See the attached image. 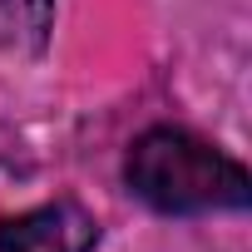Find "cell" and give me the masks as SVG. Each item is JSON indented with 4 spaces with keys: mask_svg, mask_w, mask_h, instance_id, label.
I'll list each match as a JSON object with an SVG mask.
<instances>
[{
    "mask_svg": "<svg viewBox=\"0 0 252 252\" xmlns=\"http://www.w3.org/2000/svg\"><path fill=\"white\" fill-rule=\"evenodd\" d=\"M124 183L139 203L168 218H193V213H222V208H247L252 183L237 158H227L218 144L158 124L139 134L129 158H124Z\"/></svg>",
    "mask_w": 252,
    "mask_h": 252,
    "instance_id": "1",
    "label": "cell"
},
{
    "mask_svg": "<svg viewBox=\"0 0 252 252\" xmlns=\"http://www.w3.org/2000/svg\"><path fill=\"white\" fill-rule=\"evenodd\" d=\"M99 222L84 203L55 198L45 208L0 218V252H94Z\"/></svg>",
    "mask_w": 252,
    "mask_h": 252,
    "instance_id": "2",
    "label": "cell"
},
{
    "mask_svg": "<svg viewBox=\"0 0 252 252\" xmlns=\"http://www.w3.org/2000/svg\"><path fill=\"white\" fill-rule=\"evenodd\" d=\"M55 0H0V50L5 55H40L50 45Z\"/></svg>",
    "mask_w": 252,
    "mask_h": 252,
    "instance_id": "3",
    "label": "cell"
}]
</instances>
